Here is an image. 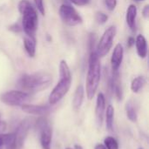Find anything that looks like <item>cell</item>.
Instances as JSON below:
<instances>
[{"label": "cell", "instance_id": "4", "mask_svg": "<svg viewBox=\"0 0 149 149\" xmlns=\"http://www.w3.org/2000/svg\"><path fill=\"white\" fill-rule=\"evenodd\" d=\"M18 10L22 14V29L27 36L35 37L38 19L36 10L28 0H21L18 3Z\"/></svg>", "mask_w": 149, "mask_h": 149}, {"label": "cell", "instance_id": "34", "mask_svg": "<svg viewBox=\"0 0 149 149\" xmlns=\"http://www.w3.org/2000/svg\"><path fill=\"white\" fill-rule=\"evenodd\" d=\"M64 1H65V0H64ZM66 1H67V2H68V1H69V0H66Z\"/></svg>", "mask_w": 149, "mask_h": 149}, {"label": "cell", "instance_id": "25", "mask_svg": "<svg viewBox=\"0 0 149 149\" xmlns=\"http://www.w3.org/2000/svg\"><path fill=\"white\" fill-rule=\"evenodd\" d=\"M69 1L78 6H85L90 3V0H69Z\"/></svg>", "mask_w": 149, "mask_h": 149}, {"label": "cell", "instance_id": "26", "mask_svg": "<svg viewBox=\"0 0 149 149\" xmlns=\"http://www.w3.org/2000/svg\"><path fill=\"white\" fill-rule=\"evenodd\" d=\"M9 30L11 31H13V32H19V31H22V27L19 25V24L16 23V24L10 25V26L9 27Z\"/></svg>", "mask_w": 149, "mask_h": 149}, {"label": "cell", "instance_id": "19", "mask_svg": "<svg viewBox=\"0 0 149 149\" xmlns=\"http://www.w3.org/2000/svg\"><path fill=\"white\" fill-rule=\"evenodd\" d=\"M146 84H147V79L145 77H143V76L136 77L135 79H133V81L131 83V90L133 93H140V91L141 89H143V87L146 86Z\"/></svg>", "mask_w": 149, "mask_h": 149}, {"label": "cell", "instance_id": "15", "mask_svg": "<svg viewBox=\"0 0 149 149\" xmlns=\"http://www.w3.org/2000/svg\"><path fill=\"white\" fill-rule=\"evenodd\" d=\"M84 97H85V89L84 86L82 85H79L77 86L75 93H74V96H73V100H72V107L75 110H79L83 101H84Z\"/></svg>", "mask_w": 149, "mask_h": 149}, {"label": "cell", "instance_id": "3", "mask_svg": "<svg viewBox=\"0 0 149 149\" xmlns=\"http://www.w3.org/2000/svg\"><path fill=\"white\" fill-rule=\"evenodd\" d=\"M101 77V65L100 57L98 56L96 50L90 52L88 72L86 82V91L88 100H93L98 90Z\"/></svg>", "mask_w": 149, "mask_h": 149}, {"label": "cell", "instance_id": "33", "mask_svg": "<svg viewBox=\"0 0 149 149\" xmlns=\"http://www.w3.org/2000/svg\"><path fill=\"white\" fill-rule=\"evenodd\" d=\"M134 1H138V2H140V1H144V0H134Z\"/></svg>", "mask_w": 149, "mask_h": 149}, {"label": "cell", "instance_id": "30", "mask_svg": "<svg viewBox=\"0 0 149 149\" xmlns=\"http://www.w3.org/2000/svg\"><path fill=\"white\" fill-rule=\"evenodd\" d=\"M4 146V134H0V148Z\"/></svg>", "mask_w": 149, "mask_h": 149}, {"label": "cell", "instance_id": "2", "mask_svg": "<svg viewBox=\"0 0 149 149\" xmlns=\"http://www.w3.org/2000/svg\"><path fill=\"white\" fill-rule=\"evenodd\" d=\"M72 85V73L65 60H61L59 64V81L51 92L48 101L51 106L58 103L69 92Z\"/></svg>", "mask_w": 149, "mask_h": 149}, {"label": "cell", "instance_id": "11", "mask_svg": "<svg viewBox=\"0 0 149 149\" xmlns=\"http://www.w3.org/2000/svg\"><path fill=\"white\" fill-rule=\"evenodd\" d=\"M123 57H124V49L121 44H117L113 49L111 58V65L113 72H119V69L123 61Z\"/></svg>", "mask_w": 149, "mask_h": 149}, {"label": "cell", "instance_id": "18", "mask_svg": "<svg viewBox=\"0 0 149 149\" xmlns=\"http://www.w3.org/2000/svg\"><path fill=\"white\" fill-rule=\"evenodd\" d=\"M24 49L29 57L33 58L36 54V39L35 37L26 36L24 39Z\"/></svg>", "mask_w": 149, "mask_h": 149}, {"label": "cell", "instance_id": "10", "mask_svg": "<svg viewBox=\"0 0 149 149\" xmlns=\"http://www.w3.org/2000/svg\"><path fill=\"white\" fill-rule=\"evenodd\" d=\"M39 134V141L42 149H51L52 140V129L49 124L38 131Z\"/></svg>", "mask_w": 149, "mask_h": 149}, {"label": "cell", "instance_id": "29", "mask_svg": "<svg viewBox=\"0 0 149 149\" xmlns=\"http://www.w3.org/2000/svg\"><path fill=\"white\" fill-rule=\"evenodd\" d=\"M142 15L145 18H148L149 16V5H146L142 10Z\"/></svg>", "mask_w": 149, "mask_h": 149}, {"label": "cell", "instance_id": "16", "mask_svg": "<svg viewBox=\"0 0 149 149\" xmlns=\"http://www.w3.org/2000/svg\"><path fill=\"white\" fill-rule=\"evenodd\" d=\"M137 17V7L134 4H130L127 10L126 20L129 28L134 31H135V19Z\"/></svg>", "mask_w": 149, "mask_h": 149}, {"label": "cell", "instance_id": "6", "mask_svg": "<svg viewBox=\"0 0 149 149\" xmlns=\"http://www.w3.org/2000/svg\"><path fill=\"white\" fill-rule=\"evenodd\" d=\"M116 32H117L116 27L112 25L109 28H107L103 33L102 37L100 38V40L98 43L97 49H96V52L100 58L105 57L111 50Z\"/></svg>", "mask_w": 149, "mask_h": 149}, {"label": "cell", "instance_id": "28", "mask_svg": "<svg viewBox=\"0 0 149 149\" xmlns=\"http://www.w3.org/2000/svg\"><path fill=\"white\" fill-rule=\"evenodd\" d=\"M135 44V38L134 37H129L128 39H127V47L128 48H131Z\"/></svg>", "mask_w": 149, "mask_h": 149}, {"label": "cell", "instance_id": "13", "mask_svg": "<svg viewBox=\"0 0 149 149\" xmlns=\"http://www.w3.org/2000/svg\"><path fill=\"white\" fill-rule=\"evenodd\" d=\"M110 86L113 92V93L115 94L116 98L120 100L122 99V89H121V86H120V75H119V72H113V76L110 79Z\"/></svg>", "mask_w": 149, "mask_h": 149}, {"label": "cell", "instance_id": "5", "mask_svg": "<svg viewBox=\"0 0 149 149\" xmlns=\"http://www.w3.org/2000/svg\"><path fill=\"white\" fill-rule=\"evenodd\" d=\"M31 99V94L18 90H11L3 93L0 96L1 101L10 107H21Z\"/></svg>", "mask_w": 149, "mask_h": 149}, {"label": "cell", "instance_id": "8", "mask_svg": "<svg viewBox=\"0 0 149 149\" xmlns=\"http://www.w3.org/2000/svg\"><path fill=\"white\" fill-rule=\"evenodd\" d=\"M31 126V120L29 119H25L22 120L17 126V127L16 128L15 132L13 133L14 137H15L16 149H21L24 146L26 137L28 135V133L30 131Z\"/></svg>", "mask_w": 149, "mask_h": 149}, {"label": "cell", "instance_id": "24", "mask_svg": "<svg viewBox=\"0 0 149 149\" xmlns=\"http://www.w3.org/2000/svg\"><path fill=\"white\" fill-rule=\"evenodd\" d=\"M34 3H35V5H36L37 9L38 10V11L42 15H45V6H44L43 0H34Z\"/></svg>", "mask_w": 149, "mask_h": 149}, {"label": "cell", "instance_id": "17", "mask_svg": "<svg viewBox=\"0 0 149 149\" xmlns=\"http://www.w3.org/2000/svg\"><path fill=\"white\" fill-rule=\"evenodd\" d=\"M126 113L127 119L132 122H137L138 120V108L133 100H128L126 103Z\"/></svg>", "mask_w": 149, "mask_h": 149}, {"label": "cell", "instance_id": "20", "mask_svg": "<svg viewBox=\"0 0 149 149\" xmlns=\"http://www.w3.org/2000/svg\"><path fill=\"white\" fill-rule=\"evenodd\" d=\"M113 120H114V108L112 105L107 106L106 110V126L108 131L113 129Z\"/></svg>", "mask_w": 149, "mask_h": 149}, {"label": "cell", "instance_id": "22", "mask_svg": "<svg viewBox=\"0 0 149 149\" xmlns=\"http://www.w3.org/2000/svg\"><path fill=\"white\" fill-rule=\"evenodd\" d=\"M95 20L99 24H104L108 20V16L101 11H97L95 14Z\"/></svg>", "mask_w": 149, "mask_h": 149}, {"label": "cell", "instance_id": "12", "mask_svg": "<svg viewBox=\"0 0 149 149\" xmlns=\"http://www.w3.org/2000/svg\"><path fill=\"white\" fill-rule=\"evenodd\" d=\"M21 109L23 112L32 114V115H46L50 112V107L42 106V105H32V104H24L21 106Z\"/></svg>", "mask_w": 149, "mask_h": 149}, {"label": "cell", "instance_id": "32", "mask_svg": "<svg viewBox=\"0 0 149 149\" xmlns=\"http://www.w3.org/2000/svg\"><path fill=\"white\" fill-rule=\"evenodd\" d=\"M66 149H83V148L81 147V146H79V145H75L74 146V148H66Z\"/></svg>", "mask_w": 149, "mask_h": 149}, {"label": "cell", "instance_id": "31", "mask_svg": "<svg viewBox=\"0 0 149 149\" xmlns=\"http://www.w3.org/2000/svg\"><path fill=\"white\" fill-rule=\"evenodd\" d=\"M94 149H107V148H106V147L104 146V144H97V145L95 146Z\"/></svg>", "mask_w": 149, "mask_h": 149}, {"label": "cell", "instance_id": "35", "mask_svg": "<svg viewBox=\"0 0 149 149\" xmlns=\"http://www.w3.org/2000/svg\"><path fill=\"white\" fill-rule=\"evenodd\" d=\"M139 149H143V148H139Z\"/></svg>", "mask_w": 149, "mask_h": 149}, {"label": "cell", "instance_id": "21", "mask_svg": "<svg viewBox=\"0 0 149 149\" xmlns=\"http://www.w3.org/2000/svg\"><path fill=\"white\" fill-rule=\"evenodd\" d=\"M104 146L107 149H119V143L117 140L112 136H107L105 138Z\"/></svg>", "mask_w": 149, "mask_h": 149}, {"label": "cell", "instance_id": "7", "mask_svg": "<svg viewBox=\"0 0 149 149\" xmlns=\"http://www.w3.org/2000/svg\"><path fill=\"white\" fill-rule=\"evenodd\" d=\"M59 16L62 21L69 25L75 26L82 23V17L77 12V10L68 3H64L59 8Z\"/></svg>", "mask_w": 149, "mask_h": 149}, {"label": "cell", "instance_id": "23", "mask_svg": "<svg viewBox=\"0 0 149 149\" xmlns=\"http://www.w3.org/2000/svg\"><path fill=\"white\" fill-rule=\"evenodd\" d=\"M102 1H103L104 5L110 11L114 10V9L117 6V0H102Z\"/></svg>", "mask_w": 149, "mask_h": 149}, {"label": "cell", "instance_id": "14", "mask_svg": "<svg viewBox=\"0 0 149 149\" xmlns=\"http://www.w3.org/2000/svg\"><path fill=\"white\" fill-rule=\"evenodd\" d=\"M137 53L140 58H145L148 54V44L145 37L141 34H139L135 38V44Z\"/></svg>", "mask_w": 149, "mask_h": 149}, {"label": "cell", "instance_id": "27", "mask_svg": "<svg viewBox=\"0 0 149 149\" xmlns=\"http://www.w3.org/2000/svg\"><path fill=\"white\" fill-rule=\"evenodd\" d=\"M6 128H7V124L4 121L0 120V134H3L5 132Z\"/></svg>", "mask_w": 149, "mask_h": 149}, {"label": "cell", "instance_id": "1", "mask_svg": "<svg viewBox=\"0 0 149 149\" xmlns=\"http://www.w3.org/2000/svg\"><path fill=\"white\" fill-rule=\"evenodd\" d=\"M52 77L48 72H38L31 74H24L17 81L18 87L29 94L41 92L50 86Z\"/></svg>", "mask_w": 149, "mask_h": 149}, {"label": "cell", "instance_id": "9", "mask_svg": "<svg viewBox=\"0 0 149 149\" xmlns=\"http://www.w3.org/2000/svg\"><path fill=\"white\" fill-rule=\"evenodd\" d=\"M105 112H106V98L102 93H100L97 96L96 108H95L96 121L99 127H100L103 124Z\"/></svg>", "mask_w": 149, "mask_h": 149}]
</instances>
